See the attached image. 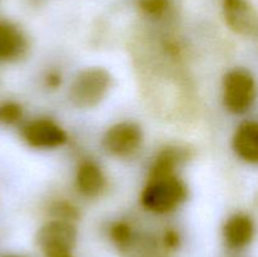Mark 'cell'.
<instances>
[{"label":"cell","instance_id":"obj_11","mask_svg":"<svg viewBox=\"0 0 258 257\" xmlns=\"http://www.w3.org/2000/svg\"><path fill=\"white\" fill-rule=\"evenodd\" d=\"M27 49L24 34L15 25L0 22V62H10L22 57Z\"/></svg>","mask_w":258,"mask_h":257},{"label":"cell","instance_id":"obj_5","mask_svg":"<svg viewBox=\"0 0 258 257\" xmlns=\"http://www.w3.org/2000/svg\"><path fill=\"white\" fill-rule=\"evenodd\" d=\"M143 143V131L140 126L130 121L115 123L106 131L103 136V146L110 154L116 156L133 155L139 150Z\"/></svg>","mask_w":258,"mask_h":257},{"label":"cell","instance_id":"obj_15","mask_svg":"<svg viewBox=\"0 0 258 257\" xmlns=\"http://www.w3.org/2000/svg\"><path fill=\"white\" fill-rule=\"evenodd\" d=\"M140 9L149 17L160 18L170 8V0H140Z\"/></svg>","mask_w":258,"mask_h":257},{"label":"cell","instance_id":"obj_17","mask_svg":"<svg viewBox=\"0 0 258 257\" xmlns=\"http://www.w3.org/2000/svg\"><path fill=\"white\" fill-rule=\"evenodd\" d=\"M165 244L169 248H175L179 244V236L175 231H168L165 234Z\"/></svg>","mask_w":258,"mask_h":257},{"label":"cell","instance_id":"obj_2","mask_svg":"<svg viewBox=\"0 0 258 257\" xmlns=\"http://www.w3.org/2000/svg\"><path fill=\"white\" fill-rule=\"evenodd\" d=\"M111 76L103 68H88L78 73L70 90V98L77 107L97 106L107 95Z\"/></svg>","mask_w":258,"mask_h":257},{"label":"cell","instance_id":"obj_9","mask_svg":"<svg viewBox=\"0 0 258 257\" xmlns=\"http://www.w3.org/2000/svg\"><path fill=\"white\" fill-rule=\"evenodd\" d=\"M232 145L242 160L258 164V121L242 123L234 134Z\"/></svg>","mask_w":258,"mask_h":257},{"label":"cell","instance_id":"obj_19","mask_svg":"<svg viewBox=\"0 0 258 257\" xmlns=\"http://www.w3.org/2000/svg\"><path fill=\"white\" fill-rule=\"evenodd\" d=\"M55 257H72V256H71L70 253V254H62V256H55Z\"/></svg>","mask_w":258,"mask_h":257},{"label":"cell","instance_id":"obj_6","mask_svg":"<svg viewBox=\"0 0 258 257\" xmlns=\"http://www.w3.org/2000/svg\"><path fill=\"white\" fill-rule=\"evenodd\" d=\"M25 143L35 149H55L67 141V134L49 118H37L25 123L22 128Z\"/></svg>","mask_w":258,"mask_h":257},{"label":"cell","instance_id":"obj_10","mask_svg":"<svg viewBox=\"0 0 258 257\" xmlns=\"http://www.w3.org/2000/svg\"><path fill=\"white\" fill-rule=\"evenodd\" d=\"M76 185L87 198H96L106 186V178L100 166L92 160H86L78 166L76 174Z\"/></svg>","mask_w":258,"mask_h":257},{"label":"cell","instance_id":"obj_13","mask_svg":"<svg viewBox=\"0 0 258 257\" xmlns=\"http://www.w3.org/2000/svg\"><path fill=\"white\" fill-rule=\"evenodd\" d=\"M23 117V108L14 101H5L0 103V123L14 125Z\"/></svg>","mask_w":258,"mask_h":257},{"label":"cell","instance_id":"obj_3","mask_svg":"<svg viewBox=\"0 0 258 257\" xmlns=\"http://www.w3.org/2000/svg\"><path fill=\"white\" fill-rule=\"evenodd\" d=\"M257 86L253 76L246 70L229 71L223 81V101L232 113H244L253 105Z\"/></svg>","mask_w":258,"mask_h":257},{"label":"cell","instance_id":"obj_14","mask_svg":"<svg viewBox=\"0 0 258 257\" xmlns=\"http://www.w3.org/2000/svg\"><path fill=\"white\" fill-rule=\"evenodd\" d=\"M110 236L116 244H118L120 247H125L130 243L133 231L126 222H116L111 226Z\"/></svg>","mask_w":258,"mask_h":257},{"label":"cell","instance_id":"obj_4","mask_svg":"<svg viewBox=\"0 0 258 257\" xmlns=\"http://www.w3.org/2000/svg\"><path fill=\"white\" fill-rule=\"evenodd\" d=\"M77 241V229L71 221L53 219L39 229L37 242L47 257L70 254Z\"/></svg>","mask_w":258,"mask_h":257},{"label":"cell","instance_id":"obj_1","mask_svg":"<svg viewBox=\"0 0 258 257\" xmlns=\"http://www.w3.org/2000/svg\"><path fill=\"white\" fill-rule=\"evenodd\" d=\"M186 198V186L176 174L150 176L141 193V203L148 211L169 213Z\"/></svg>","mask_w":258,"mask_h":257},{"label":"cell","instance_id":"obj_20","mask_svg":"<svg viewBox=\"0 0 258 257\" xmlns=\"http://www.w3.org/2000/svg\"><path fill=\"white\" fill-rule=\"evenodd\" d=\"M4 257H19V256H4Z\"/></svg>","mask_w":258,"mask_h":257},{"label":"cell","instance_id":"obj_7","mask_svg":"<svg viewBox=\"0 0 258 257\" xmlns=\"http://www.w3.org/2000/svg\"><path fill=\"white\" fill-rule=\"evenodd\" d=\"M227 24L242 35H256L258 33V14L247 0H222Z\"/></svg>","mask_w":258,"mask_h":257},{"label":"cell","instance_id":"obj_12","mask_svg":"<svg viewBox=\"0 0 258 257\" xmlns=\"http://www.w3.org/2000/svg\"><path fill=\"white\" fill-rule=\"evenodd\" d=\"M180 150L175 148L164 149L161 153H159L158 158L154 161L150 170V176H164L175 174L176 166L181 161Z\"/></svg>","mask_w":258,"mask_h":257},{"label":"cell","instance_id":"obj_18","mask_svg":"<svg viewBox=\"0 0 258 257\" xmlns=\"http://www.w3.org/2000/svg\"><path fill=\"white\" fill-rule=\"evenodd\" d=\"M60 81H62V78H60L59 73L57 72H50L47 76V85L52 88L58 87L60 85Z\"/></svg>","mask_w":258,"mask_h":257},{"label":"cell","instance_id":"obj_16","mask_svg":"<svg viewBox=\"0 0 258 257\" xmlns=\"http://www.w3.org/2000/svg\"><path fill=\"white\" fill-rule=\"evenodd\" d=\"M54 216L55 219H64V221H72L77 217V211L75 207L68 203H57L54 206Z\"/></svg>","mask_w":258,"mask_h":257},{"label":"cell","instance_id":"obj_8","mask_svg":"<svg viewBox=\"0 0 258 257\" xmlns=\"http://www.w3.org/2000/svg\"><path fill=\"white\" fill-rule=\"evenodd\" d=\"M223 236L228 247L241 249L248 246L254 237V223L244 213L233 214L223 227Z\"/></svg>","mask_w":258,"mask_h":257}]
</instances>
